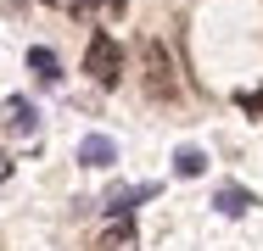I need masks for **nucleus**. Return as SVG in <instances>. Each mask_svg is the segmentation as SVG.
Here are the masks:
<instances>
[{
	"label": "nucleus",
	"instance_id": "f257e3e1",
	"mask_svg": "<svg viewBox=\"0 0 263 251\" xmlns=\"http://www.w3.org/2000/svg\"><path fill=\"white\" fill-rule=\"evenodd\" d=\"M84 73H90L101 90H112V84L123 78V50H118V39H112V34H90V50H84Z\"/></svg>",
	"mask_w": 263,
	"mask_h": 251
},
{
	"label": "nucleus",
	"instance_id": "f03ea898",
	"mask_svg": "<svg viewBox=\"0 0 263 251\" xmlns=\"http://www.w3.org/2000/svg\"><path fill=\"white\" fill-rule=\"evenodd\" d=\"M140 67H146V95H152V100H174V95H179L174 61H168V50H162L157 39H146V45H140Z\"/></svg>",
	"mask_w": 263,
	"mask_h": 251
},
{
	"label": "nucleus",
	"instance_id": "7ed1b4c3",
	"mask_svg": "<svg viewBox=\"0 0 263 251\" xmlns=\"http://www.w3.org/2000/svg\"><path fill=\"white\" fill-rule=\"evenodd\" d=\"M96 246L101 251H135V218H129V206H112V212L101 218Z\"/></svg>",
	"mask_w": 263,
	"mask_h": 251
},
{
	"label": "nucleus",
	"instance_id": "20e7f679",
	"mask_svg": "<svg viewBox=\"0 0 263 251\" xmlns=\"http://www.w3.org/2000/svg\"><path fill=\"white\" fill-rule=\"evenodd\" d=\"M0 123H6V134H11V140H34V129H40V117H34V100L11 95L6 106H0Z\"/></svg>",
	"mask_w": 263,
	"mask_h": 251
},
{
	"label": "nucleus",
	"instance_id": "39448f33",
	"mask_svg": "<svg viewBox=\"0 0 263 251\" xmlns=\"http://www.w3.org/2000/svg\"><path fill=\"white\" fill-rule=\"evenodd\" d=\"M79 162H84V168H112V162H118V145H112L106 134H84V145H79Z\"/></svg>",
	"mask_w": 263,
	"mask_h": 251
},
{
	"label": "nucleus",
	"instance_id": "423d86ee",
	"mask_svg": "<svg viewBox=\"0 0 263 251\" xmlns=\"http://www.w3.org/2000/svg\"><path fill=\"white\" fill-rule=\"evenodd\" d=\"M28 73L40 78V84H62V61H56L51 45H34L28 50Z\"/></svg>",
	"mask_w": 263,
	"mask_h": 251
},
{
	"label": "nucleus",
	"instance_id": "0eeeda50",
	"mask_svg": "<svg viewBox=\"0 0 263 251\" xmlns=\"http://www.w3.org/2000/svg\"><path fill=\"white\" fill-rule=\"evenodd\" d=\"M213 206H218L224 218H241V212H252V190H241V184H218Z\"/></svg>",
	"mask_w": 263,
	"mask_h": 251
},
{
	"label": "nucleus",
	"instance_id": "6e6552de",
	"mask_svg": "<svg viewBox=\"0 0 263 251\" xmlns=\"http://www.w3.org/2000/svg\"><path fill=\"white\" fill-rule=\"evenodd\" d=\"M73 11H79V17H90V23H118V17L129 11V0H79Z\"/></svg>",
	"mask_w": 263,
	"mask_h": 251
},
{
	"label": "nucleus",
	"instance_id": "1a4fd4ad",
	"mask_svg": "<svg viewBox=\"0 0 263 251\" xmlns=\"http://www.w3.org/2000/svg\"><path fill=\"white\" fill-rule=\"evenodd\" d=\"M202 168H208V156H202V151H179V156H174V173H179V179H196Z\"/></svg>",
	"mask_w": 263,
	"mask_h": 251
},
{
	"label": "nucleus",
	"instance_id": "9d476101",
	"mask_svg": "<svg viewBox=\"0 0 263 251\" xmlns=\"http://www.w3.org/2000/svg\"><path fill=\"white\" fill-rule=\"evenodd\" d=\"M241 106H247V112H258V117H263V90H252V95H241Z\"/></svg>",
	"mask_w": 263,
	"mask_h": 251
},
{
	"label": "nucleus",
	"instance_id": "9b49d317",
	"mask_svg": "<svg viewBox=\"0 0 263 251\" xmlns=\"http://www.w3.org/2000/svg\"><path fill=\"white\" fill-rule=\"evenodd\" d=\"M6 179H11V156L0 151V184H6Z\"/></svg>",
	"mask_w": 263,
	"mask_h": 251
},
{
	"label": "nucleus",
	"instance_id": "f8f14e48",
	"mask_svg": "<svg viewBox=\"0 0 263 251\" xmlns=\"http://www.w3.org/2000/svg\"><path fill=\"white\" fill-rule=\"evenodd\" d=\"M40 6H56V11H73L79 0H40Z\"/></svg>",
	"mask_w": 263,
	"mask_h": 251
}]
</instances>
